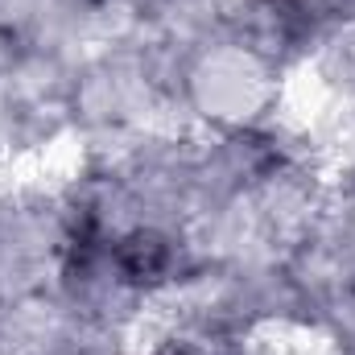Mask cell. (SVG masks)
<instances>
[{
	"mask_svg": "<svg viewBox=\"0 0 355 355\" xmlns=\"http://www.w3.org/2000/svg\"><path fill=\"white\" fill-rule=\"evenodd\" d=\"M281 75L227 33L198 46L182 75V107L215 132L265 128L277 107Z\"/></svg>",
	"mask_w": 355,
	"mask_h": 355,
	"instance_id": "6da1fadb",
	"label": "cell"
}]
</instances>
